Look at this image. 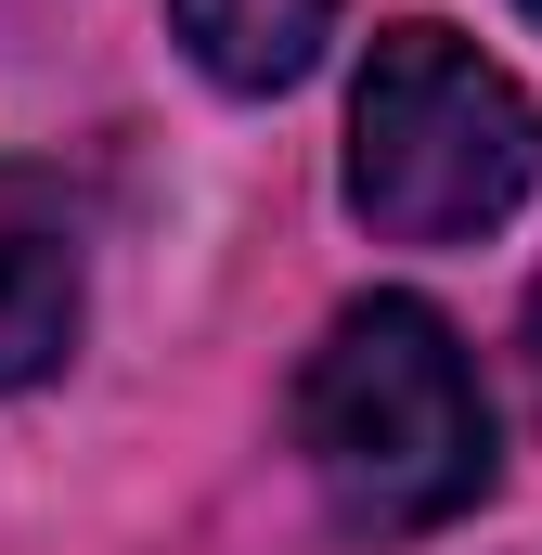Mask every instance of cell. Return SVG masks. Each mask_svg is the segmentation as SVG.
Here are the masks:
<instances>
[{
	"label": "cell",
	"mask_w": 542,
	"mask_h": 555,
	"mask_svg": "<svg viewBox=\"0 0 542 555\" xmlns=\"http://www.w3.org/2000/svg\"><path fill=\"white\" fill-rule=\"evenodd\" d=\"M297 465L336 530L413 543L491 491V388L426 297H349L297 362Z\"/></svg>",
	"instance_id": "cell-1"
},
{
	"label": "cell",
	"mask_w": 542,
	"mask_h": 555,
	"mask_svg": "<svg viewBox=\"0 0 542 555\" xmlns=\"http://www.w3.org/2000/svg\"><path fill=\"white\" fill-rule=\"evenodd\" d=\"M542 117L530 91L452 39V26H375L362 91H349V220L388 246H478L530 207Z\"/></svg>",
	"instance_id": "cell-2"
},
{
	"label": "cell",
	"mask_w": 542,
	"mask_h": 555,
	"mask_svg": "<svg viewBox=\"0 0 542 555\" xmlns=\"http://www.w3.org/2000/svg\"><path fill=\"white\" fill-rule=\"evenodd\" d=\"M91 323V207L65 194V168L0 155V388L65 375Z\"/></svg>",
	"instance_id": "cell-3"
},
{
	"label": "cell",
	"mask_w": 542,
	"mask_h": 555,
	"mask_svg": "<svg viewBox=\"0 0 542 555\" xmlns=\"http://www.w3.org/2000/svg\"><path fill=\"white\" fill-rule=\"evenodd\" d=\"M336 13H349V0H168V39H181L220 91L271 104V91H297V78L323 65Z\"/></svg>",
	"instance_id": "cell-4"
},
{
	"label": "cell",
	"mask_w": 542,
	"mask_h": 555,
	"mask_svg": "<svg viewBox=\"0 0 542 555\" xmlns=\"http://www.w3.org/2000/svg\"><path fill=\"white\" fill-rule=\"evenodd\" d=\"M530 388H542V284H530Z\"/></svg>",
	"instance_id": "cell-5"
},
{
	"label": "cell",
	"mask_w": 542,
	"mask_h": 555,
	"mask_svg": "<svg viewBox=\"0 0 542 555\" xmlns=\"http://www.w3.org/2000/svg\"><path fill=\"white\" fill-rule=\"evenodd\" d=\"M517 13H542V0H517Z\"/></svg>",
	"instance_id": "cell-6"
}]
</instances>
